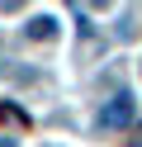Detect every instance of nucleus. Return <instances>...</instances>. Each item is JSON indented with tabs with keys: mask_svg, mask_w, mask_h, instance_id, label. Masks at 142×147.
<instances>
[{
	"mask_svg": "<svg viewBox=\"0 0 142 147\" xmlns=\"http://www.w3.org/2000/svg\"><path fill=\"white\" fill-rule=\"evenodd\" d=\"M133 119H137V100H133L128 90H118V95H114L109 105H100L95 123H100V128H128Z\"/></svg>",
	"mask_w": 142,
	"mask_h": 147,
	"instance_id": "nucleus-1",
	"label": "nucleus"
},
{
	"mask_svg": "<svg viewBox=\"0 0 142 147\" xmlns=\"http://www.w3.org/2000/svg\"><path fill=\"white\" fill-rule=\"evenodd\" d=\"M57 33H62L57 14H33V19H24V38H33V43H52Z\"/></svg>",
	"mask_w": 142,
	"mask_h": 147,
	"instance_id": "nucleus-2",
	"label": "nucleus"
},
{
	"mask_svg": "<svg viewBox=\"0 0 142 147\" xmlns=\"http://www.w3.org/2000/svg\"><path fill=\"white\" fill-rule=\"evenodd\" d=\"M0 119H9V123H24L28 114H24V109H19V105H0Z\"/></svg>",
	"mask_w": 142,
	"mask_h": 147,
	"instance_id": "nucleus-3",
	"label": "nucleus"
},
{
	"mask_svg": "<svg viewBox=\"0 0 142 147\" xmlns=\"http://www.w3.org/2000/svg\"><path fill=\"white\" fill-rule=\"evenodd\" d=\"M90 10H114V0H85Z\"/></svg>",
	"mask_w": 142,
	"mask_h": 147,
	"instance_id": "nucleus-4",
	"label": "nucleus"
},
{
	"mask_svg": "<svg viewBox=\"0 0 142 147\" xmlns=\"http://www.w3.org/2000/svg\"><path fill=\"white\" fill-rule=\"evenodd\" d=\"M9 5H14V0H9Z\"/></svg>",
	"mask_w": 142,
	"mask_h": 147,
	"instance_id": "nucleus-5",
	"label": "nucleus"
}]
</instances>
